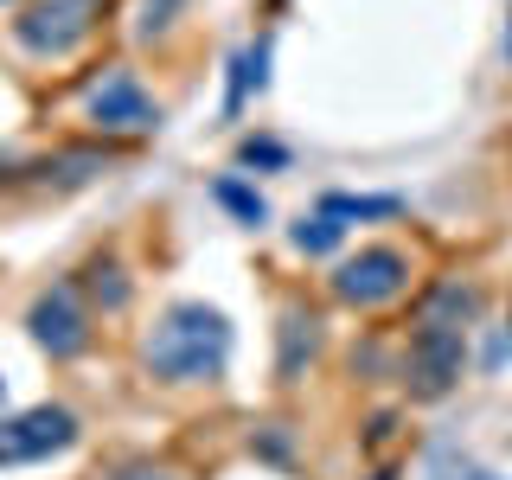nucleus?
I'll use <instances>...</instances> for the list:
<instances>
[{
	"label": "nucleus",
	"mask_w": 512,
	"mask_h": 480,
	"mask_svg": "<svg viewBox=\"0 0 512 480\" xmlns=\"http://www.w3.org/2000/svg\"><path fill=\"white\" fill-rule=\"evenodd\" d=\"M288 237H295V250H301V256H327V250L346 237V224H340V218H327V212H314V218H301Z\"/></svg>",
	"instance_id": "obj_13"
},
{
	"label": "nucleus",
	"mask_w": 512,
	"mask_h": 480,
	"mask_svg": "<svg viewBox=\"0 0 512 480\" xmlns=\"http://www.w3.org/2000/svg\"><path fill=\"white\" fill-rule=\"evenodd\" d=\"M372 480H397V474H372Z\"/></svg>",
	"instance_id": "obj_18"
},
{
	"label": "nucleus",
	"mask_w": 512,
	"mask_h": 480,
	"mask_svg": "<svg viewBox=\"0 0 512 480\" xmlns=\"http://www.w3.org/2000/svg\"><path fill=\"white\" fill-rule=\"evenodd\" d=\"M320 340H327V333H320V314L314 308H282V327H276V378L282 384H301L308 378V365L320 359Z\"/></svg>",
	"instance_id": "obj_8"
},
{
	"label": "nucleus",
	"mask_w": 512,
	"mask_h": 480,
	"mask_svg": "<svg viewBox=\"0 0 512 480\" xmlns=\"http://www.w3.org/2000/svg\"><path fill=\"white\" fill-rule=\"evenodd\" d=\"M237 160H244V167H288V148H282V141H263V135H250L244 148H237Z\"/></svg>",
	"instance_id": "obj_16"
},
{
	"label": "nucleus",
	"mask_w": 512,
	"mask_h": 480,
	"mask_svg": "<svg viewBox=\"0 0 512 480\" xmlns=\"http://www.w3.org/2000/svg\"><path fill=\"white\" fill-rule=\"evenodd\" d=\"M410 282H416V263L397 244H365L327 276L333 301H346V308H359V314H378V308H391V301H404Z\"/></svg>",
	"instance_id": "obj_3"
},
{
	"label": "nucleus",
	"mask_w": 512,
	"mask_h": 480,
	"mask_svg": "<svg viewBox=\"0 0 512 480\" xmlns=\"http://www.w3.org/2000/svg\"><path fill=\"white\" fill-rule=\"evenodd\" d=\"M96 480H173L160 461H148V455H128V461H116V468H103Z\"/></svg>",
	"instance_id": "obj_15"
},
{
	"label": "nucleus",
	"mask_w": 512,
	"mask_h": 480,
	"mask_svg": "<svg viewBox=\"0 0 512 480\" xmlns=\"http://www.w3.org/2000/svg\"><path fill=\"white\" fill-rule=\"evenodd\" d=\"M436 480H493L487 468H468V461H461V474H436Z\"/></svg>",
	"instance_id": "obj_17"
},
{
	"label": "nucleus",
	"mask_w": 512,
	"mask_h": 480,
	"mask_svg": "<svg viewBox=\"0 0 512 480\" xmlns=\"http://www.w3.org/2000/svg\"><path fill=\"white\" fill-rule=\"evenodd\" d=\"M26 333L39 352H52V359H77V352L90 346V301L77 276H64L52 288H39V301L26 308Z\"/></svg>",
	"instance_id": "obj_6"
},
{
	"label": "nucleus",
	"mask_w": 512,
	"mask_h": 480,
	"mask_svg": "<svg viewBox=\"0 0 512 480\" xmlns=\"http://www.w3.org/2000/svg\"><path fill=\"white\" fill-rule=\"evenodd\" d=\"M224 365H231V320L212 301H173L141 340V372L167 391L212 384L224 378Z\"/></svg>",
	"instance_id": "obj_2"
},
{
	"label": "nucleus",
	"mask_w": 512,
	"mask_h": 480,
	"mask_svg": "<svg viewBox=\"0 0 512 480\" xmlns=\"http://www.w3.org/2000/svg\"><path fill=\"white\" fill-rule=\"evenodd\" d=\"M84 116H90L96 135H109V141H141V135L160 128V103L148 96V84H141L128 64H109L84 96Z\"/></svg>",
	"instance_id": "obj_5"
},
{
	"label": "nucleus",
	"mask_w": 512,
	"mask_h": 480,
	"mask_svg": "<svg viewBox=\"0 0 512 480\" xmlns=\"http://www.w3.org/2000/svg\"><path fill=\"white\" fill-rule=\"evenodd\" d=\"M186 0H141V13H135V32L141 39H160V32L173 26V13H180Z\"/></svg>",
	"instance_id": "obj_14"
},
{
	"label": "nucleus",
	"mask_w": 512,
	"mask_h": 480,
	"mask_svg": "<svg viewBox=\"0 0 512 480\" xmlns=\"http://www.w3.org/2000/svg\"><path fill=\"white\" fill-rule=\"evenodd\" d=\"M103 13H109V0H26L13 13V45L32 58H71L103 26Z\"/></svg>",
	"instance_id": "obj_4"
},
{
	"label": "nucleus",
	"mask_w": 512,
	"mask_h": 480,
	"mask_svg": "<svg viewBox=\"0 0 512 480\" xmlns=\"http://www.w3.org/2000/svg\"><path fill=\"white\" fill-rule=\"evenodd\" d=\"M506 52H512V32H506Z\"/></svg>",
	"instance_id": "obj_19"
},
{
	"label": "nucleus",
	"mask_w": 512,
	"mask_h": 480,
	"mask_svg": "<svg viewBox=\"0 0 512 480\" xmlns=\"http://www.w3.org/2000/svg\"><path fill=\"white\" fill-rule=\"evenodd\" d=\"M77 442V416L64 404H32L20 416H0V468L20 461H52Z\"/></svg>",
	"instance_id": "obj_7"
},
{
	"label": "nucleus",
	"mask_w": 512,
	"mask_h": 480,
	"mask_svg": "<svg viewBox=\"0 0 512 480\" xmlns=\"http://www.w3.org/2000/svg\"><path fill=\"white\" fill-rule=\"evenodd\" d=\"M77 288H84V301L103 308V314H122L128 301H135V282H128V269L116 256H90V263L77 269Z\"/></svg>",
	"instance_id": "obj_9"
},
{
	"label": "nucleus",
	"mask_w": 512,
	"mask_h": 480,
	"mask_svg": "<svg viewBox=\"0 0 512 480\" xmlns=\"http://www.w3.org/2000/svg\"><path fill=\"white\" fill-rule=\"evenodd\" d=\"M474 314H480V288L461 276L429 282L416 295V327L404 346V391L416 404H436V397L455 391L461 365H468V320Z\"/></svg>",
	"instance_id": "obj_1"
},
{
	"label": "nucleus",
	"mask_w": 512,
	"mask_h": 480,
	"mask_svg": "<svg viewBox=\"0 0 512 480\" xmlns=\"http://www.w3.org/2000/svg\"><path fill=\"white\" fill-rule=\"evenodd\" d=\"M263 64H269V39H256V45H244V52L231 58V96H224V109H231V116L244 109V96H250V90H263V84H269Z\"/></svg>",
	"instance_id": "obj_10"
},
{
	"label": "nucleus",
	"mask_w": 512,
	"mask_h": 480,
	"mask_svg": "<svg viewBox=\"0 0 512 480\" xmlns=\"http://www.w3.org/2000/svg\"><path fill=\"white\" fill-rule=\"evenodd\" d=\"M320 212H327V218H397V212H404V199H391V192H384V199H359V192H327V199H320Z\"/></svg>",
	"instance_id": "obj_11"
},
{
	"label": "nucleus",
	"mask_w": 512,
	"mask_h": 480,
	"mask_svg": "<svg viewBox=\"0 0 512 480\" xmlns=\"http://www.w3.org/2000/svg\"><path fill=\"white\" fill-rule=\"evenodd\" d=\"M212 199H218V205H224V212H231V218H244V224H263V218H269L263 192H256V186H244V180H237V173H224V180L212 186Z\"/></svg>",
	"instance_id": "obj_12"
}]
</instances>
